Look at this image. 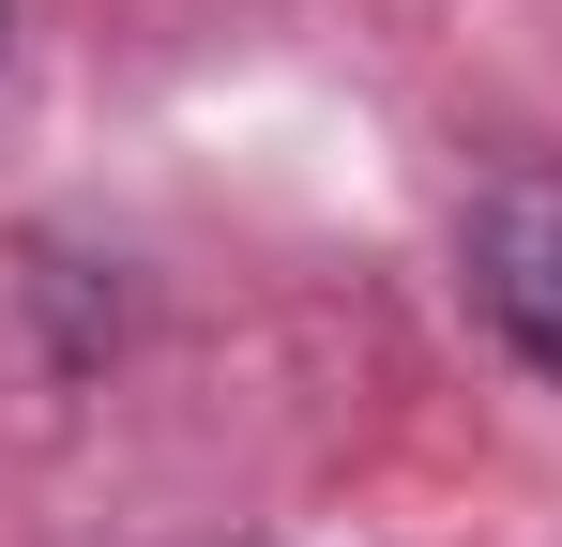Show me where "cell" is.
<instances>
[{"instance_id":"1","label":"cell","mask_w":562,"mask_h":547,"mask_svg":"<svg viewBox=\"0 0 562 547\" xmlns=\"http://www.w3.org/2000/svg\"><path fill=\"white\" fill-rule=\"evenodd\" d=\"M457 274H471V320L562 395V168H486L471 182Z\"/></svg>"}]
</instances>
